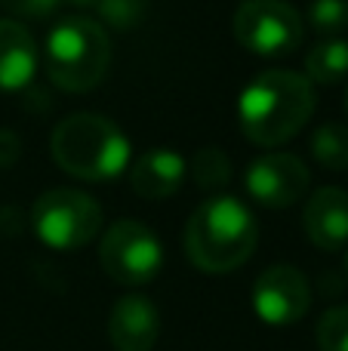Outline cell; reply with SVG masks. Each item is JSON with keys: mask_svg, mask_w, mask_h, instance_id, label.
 I'll return each mask as SVG.
<instances>
[{"mask_svg": "<svg viewBox=\"0 0 348 351\" xmlns=\"http://www.w3.org/2000/svg\"><path fill=\"white\" fill-rule=\"evenodd\" d=\"M102 216V204L71 185L47 188L31 204V228L53 250H77L96 241Z\"/></svg>", "mask_w": 348, "mask_h": 351, "instance_id": "obj_5", "label": "cell"}, {"mask_svg": "<svg viewBox=\"0 0 348 351\" xmlns=\"http://www.w3.org/2000/svg\"><path fill=\"white\" fill-rule=\"evenodd\" d=\"M306 77L318 84H339L348 77V40L345 37H321L306 53Z\"/></svg>", "mask_w": 348, "mask_h": 351, "instance_id": "obj_14", "label": "cell"}, {"mask_svg": "<svg viewBox=\"0 0 348 351\" xmlns=\"http://www.w3.org/2000/svg\"><path fill=\"white\" fill-rule=\"evenodd\" d=\"M62 3H74V6H96V0H62Z\"/></svg>", "mask_w": 348, "mask_h": 351, "instance_id": "obj_22", "label": "cell"}, {"mask_svg": "<svg viewBox=\"0 0 348 351\" xmlns=\"http://www.w3.org/2000/svg\"><path fill=\"white\" fill-rule=\"evenodd\" d=\"M302 228L321 250H343L348 243V191L339 185H321L302 206Z\"/></svg>", "mask_w": 348, "mask_h": 351, "instance_id": "obj_11", "label": "cell"}, {"mask_svg": "<svg viewBox=\"0 0 348 351\" xmlns=\"http://www.w3.org/2000/svg\"><path fill=\"white\" fill-rule=\"evenodd\" d=\"M314 84L290 68H265L253 74L238 99L240 130L256 145H281L293 139L314 114Z\"/></svg>", "mask_w": 348, "mask_h": 351, "instance_id": "obj_1", "label": "cell"}, {"mask_svg": "<svg viewBox=\"0 0 348 351\" xmlns=\"http://www.w3.org/2000/svg\"><path fill=\"white\" fill-rule=\"evenodd\" d=\"M308 22L327 37H339L348 28V0H312L308 3Z\"/></svg>", "mask_w": 348, "mask_h": 351, "instance_id": "obj_18", "label": "cell"}, {"mask_svg": "<svg viewBox=\"0 0 348 351\" xmlns=\"http://www.w3.org/2000/svg\"><path fill=\"white\" fill-rule=\"evenodd\" d=\"M345 271H348V259H345Z\"/></svg>", "mask_w": 348, "mask_h": 351, "instance_id": "obj_24", "label": "cell"}, {"mask_svg": "<svg viewBox=\"0 0 348 351\" xmlns=\"http://www.w3.org/2000/svg\"><path fill=\"white\" fill-rule=\"evenodd\" d=\"M43 62L55 86L84 93L105 77L111 65V37L99 19L62 16L43 37Z\"/></svg>", "mask_w": 348, "mask_h": 351, "instance_id": "obj_4", "label": "cell"}, {"mask_svg": "<svg viewBox=\"0 0 348 351\" xmlns=\"http://www.w3.org/2000/svg\"><path fill=\"white\" fill-rule=\"evenodd\" d=\"M49 154L80 179H111L129 164V136L99 111H71L49 133Z\"/></svg>", "mask_w": 348, "mask_h": 351, "instance_id": "obj_3", "label": "cell"}, {"mask_svg": "<svg viewBox=\"0 0 348 351\" xmlns=\"http://www.w3.org/2000/svg\"><path fill=\"white\" fill-rule=\"evenodd\" d=\"M99 262L117 284L142 287L158 278L164 265V243L151 225L139 219H117L102 231Z\"/></svg>", "mask_w": 348, "mask_h": 351, "instance_id": "obj_6", "label": "cell"}, {"mask_svg": "<svg viewBox=\"0 0 348 351\" xmlns=\"http://www.w3.org/2000/svg\"><path fill=\"white\" fill-rule=\"evenodd\" d=\"M160 336V311L142 293H127L108 315V339L114 351H151Z\"/></svg>", "mask_w": 348, "mask_h": 351, "instance_id": "obj_10", "label": "cell"}, {"mask_svg": "<svg viewBox=\"0 0 348 351\" xmlns=\"http://www.w3.org/2000/svg\"><path fill=\"white\" fill-rule=\"evenodd\" d=\"M18 154H22V139H18V133L10 127H0V170L16 164Z\"/></svg>", "mask_w": 348, "mask_h": 351, "instance_id": "obj_21", "label": "cell"}, {"mask_svg": "<svg viewBox=\"0 0 348 351\" xmlns=\"http://www.w3.org/2000/svg\"><path fill=\"white\" fill-rule=\"evenodd\" d=\"M318 348L321 351H348V305H333L318 321Z\"/></svg>", "mask_w": 348, "mask_h": 351, "instance_id": "obj_17", "label": "cell"}, {"mask_svg": "<svg viewBox=\"0 0 348 351\" xmlns=\"http://www.w3.org/2000/svg\"><path fill=\"white\" fill-rule=\"evenodd\" d=\"M96 10L114 28H136L145 19L148 0H96Z\"/></svg>", "mask_w": 348, "mask_h": 351, "instance_id": "obj_19", "label": "cell"}, {"mask_svg": "<svg viewBox=\"0 0 348 351\" xmlns=\"http://www.w3.org/2000/svg\"><path fill=\"white\" fill-rule=\"evenodd\" d=\"M62 0H0V6H6L16 16H31V19H43L49 12L59 10Z\"/></svg>", "mask_w": 348, "mask_h": 351, "instance_id": "obj_20", "label": "cell"}, {"mask_svg": "<svg viewBox=\"0 0 348 351\" xmlns=\"http://www.w3.org/2000/svg\"><path fill=\"white\" fill-rule=\"evenodd\" d=\"M250 302L259 321H265L269 327H290L306 317L312 305V284L299 268L277 262L253 280Z\"/></svg>", "mask_w": 348, "mask_h": 351, "instance_id": "obj_8", "label": "cell"}, {"mask_svg": "<svg viewBox=\"0 0 348 351\" xmlns=\"http://www.w3.org/2000/svg\"><path fill=\"white\" fill-rule=\"evenodd\" d=\"M37 53L34 34L16 19H0V90H22L34 80Z\"/></svg>", "mask_w": 348, "mask_h": 351, "instance_id": "obj_13", "label": "cell"}, {"mask_svg": "<svg viewBox=\"0 0 348 351\" xmlns=\"http://www.w3.org/2000/svg\"><path fill=\"white\" fill-rule=\"evenodd\" d=\"M234 37L262 56L290 53L302 40V16L287 0H240L232 19Z\"/></svg>", "mask_w": 348, "mask_h": 351, "instance_id": "obj_7", "label": "cell"}, {"mask_svg": "<svg viewBox=\"0 0 348 351\" xmlns=\"http://www.w3.org/2000/svg\"><path fill=\"white\" fill-rule=\"evenodd\" d=\"M188 176V160L176 152V148H148L129 167V185L139 191L142 197H166L173 194Z\"/></svg>", "mask_w": 348, "mask_h": 351, "instance_id": "obj_12", "label": "cell"}, {"mask_svg": "<svg viewBox=\"0 0 348 351\" xmlns=\"http://www.w3.org/2000/svg\"><path fill=\"white\" fill-rule=\"evenodd\" d=\"M244 185L250 197H256L265 206H290L308 191L312 170L299 154L290 152H269L259 154L247 164Z\"/></svg>", "mask_w": 348, "mask_h": 351, "instance_id": "obj_9", "label": "cell"}, {"mask_svg": "<svg viewBox=\"0 0 348 351\" xmlns=\"http://www.w3.org/2000/svg\"><path fill=\"white\" fill-rule=\"evenodd\" d=\"M188 173L195 176V182L201 188L216 191V188H222L228 179H232V160H228V154L222 152V148L203 145V148H197L195 158H191Z\"/></svg>", "mask_w": 348, "mask_h": 351, "instance_id": "obj_16", "label": "cell"}, {"mask_svg": "<svg viewBox=\"0 0 348 351\" xmlns=\"http://www.w3.org/2000/svg\"><path fill=\"white\" fill-rule=\"evenodd\" d=\"M312 154L324 170H348V123L327 121L312 133Z\"/></svg>", "mask_w": 348, "mask_h": 351, "instance_id": "obj_15", "label": "cell"}, {"mask_svg": "<svg viewBox=\"0 0 348 351\" xmlns=\"http://www.w3.org/2000/svg\"><path fill=\"white\" fill-rule=\"evenodd\" d=\"M259 225L250 206L228 191H216L195 206L185 225L188 259L203 271H234L253 256Z\"/></svg>", "mask_w": 348, "mask_h": 351, "instance_id": "obj_2", "label": "cell"}, {"mask_svg": "<svg viewBox=\"0 0 348 351\" xmlns=\"http://www.w3.org/2000/svg\"><path fill=\"white\" fill-rule=\"evenodd\" d=\"M345 114H348V90H345Z\"/></svg>", "mask_w": 348, "mask_h": 351, "instance_id": "obj_23", "label": "cell"}]
</instances>
